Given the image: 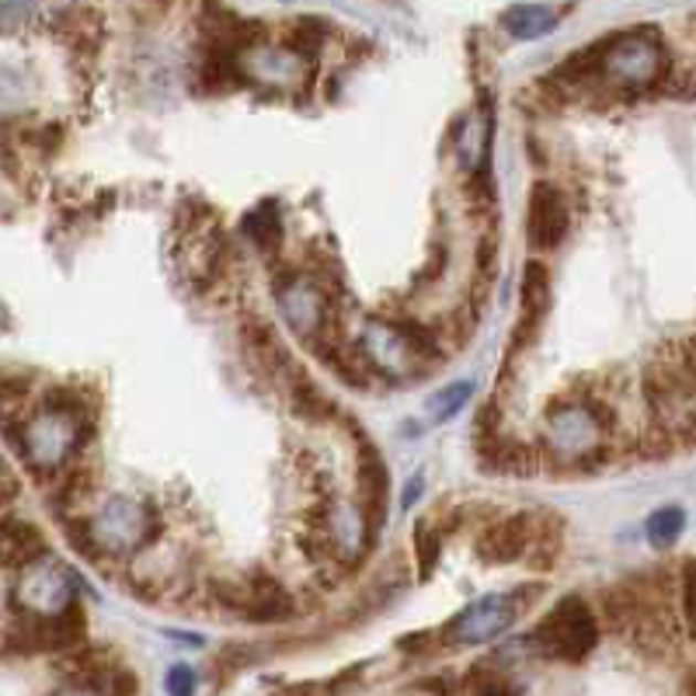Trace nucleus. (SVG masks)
Segmentation results:
<instances>
[{
    "instance_id": "1",
    "label": "nucleus",
    "mask_w": 696,
    "mask_h": 696,
    "mask_svg": "<svg viewBox=\"0 0 696 696\" xmlns=\"http://www.w3.org/2000/svg\"><path fill=\"white\" fill-rule=\"evenodd\" d=\"M532 641H537L544 652L553 655V658L578 662L595 647L599 626H595V616H592V610L586 607V602L568 595L544 616V623L532 631Z\"/></svg>"
},
{
    "instance_id": "2",
    "label": "nucleus",
    "mask_w": 696,
    "mask_h": 696,
    "mask_svg": "<svg viewBox=\"0 0 696 696\" xmlns=\"http://www.w3.org/2000/svg\"><path fill=\"white\" fill-rule=\"evenodd\" d=\"M519 602H523L519 592L481 595L467 610L453 616V623L446 626V641L453 647H463V644H487L502 637L508 626L519 620Z\"/></svg>"
},
{
    "instance_id": "3",
    "label": "nucleus",
    "mask_w": 696,
    "mask_h": 696,
    "mask_svg": "<svg viewBox=\"0 0 696 696\" xmlns=\"http://www.w3.org/2000/svg\"><path fill=\"white\" fill-rule=\"evenodd\" d=\"M602 70L626 87H644V84H655L662 77L665 53H662L655 35L631 32V35H620V39L610 42L607 56H602Z\"/></svg>"
},
{
    "instance_id": "4",
    "label": "nucleus",
    "mask_w": 696,
    "mask_h": 696,
    "mask_svg": "<svg viewBox=\"0 0 696 696\" xmlns=\"http://www.w3.org/2000/svg\"><path fill=\"white\" fill-rule=\"evenodd\" d=\"M526 234L532 241V247H557L568 234V209L561 192L547 181L532 184L529 196V217H526Z\"/></svg>"
},
{
    "instance_id": "5",
    "label": "nucleus",
    "mask_w": 696,
    "mask_h": 696,
    "mask_svg": "<svg viewBox=\"0 0 696 696\" xmlns=\"http://www.w3.org/2000/svg\"><path fill=\"white\" fill-rule=\"evenodd\" d=\"M230 610L244 613L247 620H286L293 613V599L278 586H244V589H220L217 592Z\"/></svg>"
},
{
    "instance_id": "6",
    "label": "nucleus",
    "mask_w": 696,
    "mask_h": 696,
    "mask_svg": "<svg viewBox=\"0 0 696 696\" xmlns=\"http://www.w3.org/2000/svg\"><path fill=\"white\" fill-rule=\"evenodd\" d=\"M529 540H532V523L526 516H508V519H502L492 529L481 532L477 553L492 565H508V561H516V557L526 553Z\"/></svg>"
},
{
    "instance_id": "7",
    "label": "nucleus",
    "mask_w": 696,
    "mask_h": 696,
    "mask_svg": "<svg viewBox=\"0 0 696 696\" xmlns=\"http://www.w3.org/2000/svg\"><path fill=\"white\" fill-rule=\"evenodd\" d=\"M557 21H561V14L547 4H513L502 14V29L513 39L532 42V39H544L547 32H553Z\"/></svg>"
},
{
    "instance_id": "8",
    "label": "nucleus",
    "mask_w": 696,
    "mask_h": 696,
    "mask_svg": "<svg viewBox=\"0 0 696 696\" xmlns=\"http://www.w3.org/2000/svg\"><path fill=\"white\" fill-rule=\"evenodd\" d=\"M359 484H362V495H366V508H369V523H380V508H383V498H387V467L380 463L377 453L362 456L359 463Z\"/></svg>"
},
{
    "instance_id": "9",
    "label": "nucleus",
    "mask_w": 696,
    "mask_h": 696,
    "mask_svg": "<svg viewBox=\"0 0 696 696\" xmlns=\"http://www.w3.org/2000/svg\"><path fill=\"white\" fill-rule=\"evenodd\" d=\"M686 529V513L679 505H665V508H655L652 516H647L644 523V532H647V544L665 550L679 540V532Z\"/></svg>"
},
{
    "instance_id": "10",
    "label": "nucleus",
    "mask_w": 696,
    "mask_h": 696,
    "mask_svg": "<svg viewBox=\"0 0 696 696\" xmlns=\"http://www.w3.org/2000/svg\"><path fill=\"white\" fill-rule=\"evenodd\" d=\"M471 393H474V383L471 380H456L446 390H439L435 398L429 401L432 422H450V418H456L463 411V404L471 401Z\"/></svg>"
},
{
    "instance_id": "11",
    "label": "nucleus",
    "mask_w": 696,
    "mask_h": 696,
    "mask_svg": "<svg viewBox=\"0 0 696 696\" xmlns=\"http://www.w3.org/2000/svg\"><path fill=\"white\" fill-rule=\"evenodd\" d=\"M547 293H550V286H547V268L540 262H529L526 265V275H523V307L532 317H537V320L547 310Z\"/></svg>"
},
{
    "instance_id": "12",
    "label": "nucleus",
    "mask_w": 696,
    "mask_h": 696,
    "mask_svg": "<svg viewBox=\"0 0 696 696\" xmlns=\"http://www.w3.org/2000/svg\"><path fill=\"white\" fill-rule=\"evenodd\" d=\"M244 230H247V234H251L254 241H259L262 247L278 244V220L272 217V205L254 209V213L244 220Z\"/></svg>"
},
{
    "instance_id": "13",
    "label": "nucleus",
    "mask_w": 696,
    "mask_h": 696,
    "mask_svg": "<svg viewBox=\"0 0 696 696\" xmlns=\"http://www.w3.org/2000/svg\"><path fill=\"white\" fill-rule=\"evenodd\" d=\"M414 547H418V561H422V578H429V571L435 565V553H439V532H432L429 523H418L414 526Z\"/></svg>"
},
{
    "instance_id": "14",
    "label": "nucleus",
    "mask_w": 696,
    "mask_h": 696,
    "mask_svg": "<svg viewBox=\"0 0 696 696\" xmlns=\"http://www.w3.org/2000/svg\"><path fill=\"white\" fill-rule=\"evenodd\" d=\"M196 689V672L189 665H175L168 672V693L181 696V693H192Z\"/></svg>"
},
{
    "instance_id": "15",
    "label": "nucleus",
    "mask_w": 696,
    "mask_h": 696,
    "mask_svg": "<svg viewBox=\"0 0 696 696\" xmlns=\"http://www.w3.org/2000/svg\"><path fill=\"white\" fill-rule=\"evenodd\" d=\"M686 616H689V626H693V634H696V561L686 571Z\"/></svg>"
},
{
    "instance_id": "16",
    "label": "nucleus",
    "mask_w": 696,
    "mask_h": 696,
    "mask_svg": "<svg viewBox=\"0 0 696 696\" xmlns=\"http://www.w3.org/2000/svg\"><path fill=\"white\" fill-rule=\"evenodd\" d=\"M418 495H422V477L408 484V492H404V508H411V502H414Z\"/></svg>"
}]
</instances>
